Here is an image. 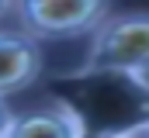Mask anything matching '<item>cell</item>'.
<instances>
[{"label": "cell", "instance_id": "cell-5", "mask_svg": "<svg viewBox=\"0 0 149 138\" xmlns=\"http://www.w3.org/2000/svg\"><path fill=\"white\" fill-rule=\"evenodd\" d=\"M14 110L7 107V100H0V138H7V131H10V124H14Z\"/></svg>", "mask_w": 149, "mask_h": 138}, {"label": "cell", "instance_id": "cell-4", "mask_svg": "<svg viewBox=\"0 0 149 138\" xmlns=\"http://www.w3.org/2000/svg\"><path fill=\"white\" fill-rule=\"evenodd\" d=\"M7 138H90V131L73 104L56 100L31 114H17Z\"/></svg>", "mask_w": 149, "mask_h": 138}, {"label": "cell", "instance_id": "cell-7", "mask_svg": "<svg viewBox=\"0 0 149 138\" xmlns=\"http://www.w3.org/2000/svg\"><path fill=\"white\" fill-rule=\"evenodd\" d=\"M14 3H17V0H0V24L7 21V14L14 10Z\"/></svg>", "mask_w": 149, "mask_h": 138}, {"label": "cell", "instance_id": "cell-3", "mask_svg": "<svg viewBox=\"0 0 149 138\" xmlns=\"http://www.w3.org/2000/svg\"><path fill=\"white\" fill-rule=\"evenodd\" d=\"M42 76V48L24 31H0V100Z\"/></svg>", "mask_w": 149, "mask_h": 138}, {"label": "cell", "instance_id": "cell-1", "mask_svg": "<svg viewBox=\"0 0 149 138\" xmlns=\"http://www.w3.org/2000/svg\"><path fill=\"white\" fill-rule=\"evenodd\" d=\"M76 76H118L132 83L149 79V14H108L104 24L90 38L87 62L76 69Z\"/></svg>", "mask_w": 149, "mask_h": 138}, {"label": "cell", "instance_id": "cell-6", "mask_svg": "<svg viewBox=\"0 0 149 138\" xmlns=\"http://www.w3.org/2000/svg\"><path fill=\"white\" fill-rule=\"evenodd\" d=\"M97 138H142L139 128H132V131H108V135H97Z\"/></svg>", "mask_w": 149, "mask_h": 138}, {"label": "cell", "instance_id": "cell-2", "mask_svg": "<svg viewBox=\"0 0 149 138\" xmlns=\"http://www.w3.org/2000/svg\"><path fill=\"white\" fill-rule=\"evenodd\" d=\"M14 10L28 38L63 41L97 31L108 17V0H17Z\"/></svg>", "mask_w": 149, "mask_h": 138}, {"label": "cell", "instance_id": "cell-8", "mask_svg": "<svg viewBox=\"0 0 149 138\" xmlns=\"http://www.w3.org/2000/svg\"><path fill=\"white\" fill-rule=\"evenodd\" d=\"M139 131H142V138H149V121H142V124H139Z\"/></svg>", "mask_w": 149, "mask_h": 138}]
</instances>
